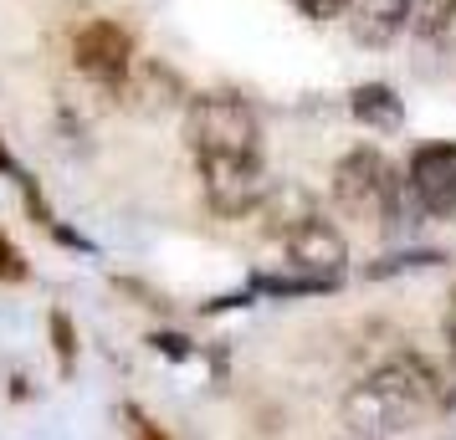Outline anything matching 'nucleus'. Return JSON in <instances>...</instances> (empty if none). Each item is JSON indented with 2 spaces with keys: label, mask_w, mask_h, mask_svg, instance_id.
Wrapping results in <instances>:
<instances>
[{
  "label": "nucleus",
  "mask_w": 456,
  "mask_h": 440,
  "mask_svg": "<svg viewBox=\"0 0 456 440\" xmlns=\"http://www.w3.org/2000/svg\"><path fill=\"white\" fill-rule=\"evenodd\" d=\"M431 399H436L431 369L420 358H390L374 374H364L359 384H349L338 415H344V430L354 440H390L400 430L420 425Z\"/></svg>",
  "instance_id": "nucleus-1"
},
{
  "label": "nucleus",
  "mask_w": 456,
  "mask_h": 440,
  "mask_svg": "<svg viewBox=\"0 0 456 440\" xmlns=\"http://www.w3.org/2000/svg\"><path fill=\"white\" fill-rule=\"evenodd\" d=\"M185 144L195 159H206V154H262V124L241 98L200 92L185 108Z\"/></svg>",
  "instance_id": "nucleus-2"
},
{
  "label": "nucleus",
  "mask_w": 456,
  "mask_h": 440,
  "mask_svg": "<svg viewBox=\"0 0 456 440\" xmlns=\"http://www.w3.org/2000/svg\"><path fill=\"white\" fill-rule=\"evenodd\" d=\"M195 169H200V189H206L210 210H221V215H256L272 189L262 154H206V159H195Z\"/></svg>",
  "instance_id": "nucleus-3"
},
{
  "label": "nucleus",
  "mask_w": 456,
  "mask_h": 440,
  "mask_svg": "<svg viewBox=\"0 0 456 440\" xmlns=\"http://www.w3.org/2000/svg\"><path fill=\"white\" fill-rule=\"evenodd\" d=\"M390 180H395V164L379 154V148L359 144L349 148L338 164H333V205L344 210V215H374L379 220V210H385V195H390Z\"/></svg>",
  "instance_id": "nucleus-4"
},
{
  "label": "nucleus",
  "mask_w": 456,
  "mask_h": 440,
  "mask_svg": "<svg viewBox=\"0 0 456 440\" xmlns=\"http://www.w3.org/2000/svg\"><path fill=\"white\" fill-rule=\"evenodd\" d=\"M282 246H288L292 272H303L308 282H318V287H333L338 276L349 272V241H344V231H338L333 220H323V215H313L308 226H297Z\"/></svg>",
  "instance_id": "nucleus-5"
},
{
  "label": "nucleus",
  "mask_w": 456,
  "mask_h": 440,
  "mask_svg": "<svg viewBox=\"0 0 456 440\" xmlns=\"http://www.w3.org/2000/svg\"><path fill=\"white\" fill-rule=\"evenodd\" d=\"M405 180H411L415 200L420 210L431 215V220H446L456 215V144H420L411 148V159H405Z\"/></svg>",
  "instance_id": "nucleus-6"
},
{
  "label": "nucleus",
  "mask_w": 456,
  "mask_h": 440,
  "mask_svg": "<svg viewBox=\"0 0 456 440\" xmlns=\"http://www.w3.org/2000/svg\"><path fill=\"white\" fill-rule=\"evenodd\" d=\"M77 67H83L93 83L103 87H128V77H134V42H128V31L118 21H93L77 31Z\"/></svg>",
  "instance_id": "nucleus-7"
},
{
  "label": "nucleus",
  "mask_w": 456,
  "mask_h": 440,
  "mask_svg": "<svg viewBox=\"0 0 456 440\" xmlns=\"http://www.w3.org/2000/svg\"><path fill=\"white\" fill-rule=\"evenodd\" d=\"M405 11H411V0H349L344 21L359 46H390L405 31Z\"/></svg>",
  "instance_id": "nucleus-8"
},
{
  "label": "nucleus",
  "mask_w": 456,
  "mask_h": 440,
  "mask_svg": "<svg viewBox=\"0 0 456 440\" xmlns=\"http://www.w3.org/2000/svg\"><path fill=\"white\" fill-rule=\"evenodd\" d=\"M256 215L267 220L272 236H282V241H288L297 226H308L313 215H323V210H318V200H313L308 185H297V180H272L267 200H262V210H256Z\"/></svg>",
  "instance_id": "nucleus-9"
},
{
  "label": "nucleus",
  "mask_w": 456,
  "mask_h": 440,
  "mask_svg": "<svg viewBox=\"0 0 456 440\" xmlns=\"http://www.w3.org/2000/svg\"><path fill=\"white\" fill-rule=\"evenodd\" d=\"M128 92L139 98L144 113H165V108H190V92L180 83V72L165 62H139L134 77H128Z\"/></svg>",
  "instance_id": "nucleus-10"
},
{
  "label": "nucleus",
  "mask_w": 456,
  "mask_h": 440,
  "mask_svg": "<svg viewBox=\"0 0 456 440\" xmlns=\"http://www.w3.org/2000/svg\"><path fill=\"white\" fill-rule=\"evenodd\" d=\"M349 113H354L364 128H400V118H405V103L395 98V87L364 83V87H354Z\"/></svg>",
  "instance_id": "nucleus-11"
},
{
  "label": "nucleus",
  "mask_w": 456,
  "mask_h": 440,
  "mask_svg": "<svg viewBox=\"0 0 456 440\" xmlns=\"http://www.w3.org/2000/svg\"><path fill=\"white\" fill-rule=\"evenodd\" d=\"M456 26V0H411L405 11V31L415 42H446Z\"/></svg>",
  "instance_id": "nucleus-12"
},
{
  "label": "nucleus",
  "mask_w": 456,
  "mask_h": 440,
  "mask_svg": "<svg viewBox=\"0 0 456 440\" xmlns=\"http://www.w3.org/2000/svg\"><path fill=\"white\" fill-rule=\"evenodd\" d=\"M308 21H333V16H344L349 11V0H292Z\"/></svg>",
  "instance_id": "nucleus-13"
},
{
  "label": "nucleus",
  "mask_w": 456,
  "mask_h": 440,
  "mask_svg": "<svg viewBox=\"0 0 456 440\" xmlns=\"http://www.w3.org/2000/svg\"><path fill=\"white\" fill-rule=\"evenodd\" d=\"M0 282H26V261L5 236H0Z\"/></svg>",
  "instance_id": "nucleus-14"
},
{
  "label": "nucleus",
  "mask_w": 456,
  "mask_h": 440,
  "mask_svg": "<svg viewBox=\"0 0 456 440\" xmlns=\"http://www.w3.org/2000/svg\"><path fill=\"white\" fill-rule=\"evenodd\" d=\"M52 333H57V354H62V369H72V323L62 313H52Z\"/></svg>",
  "instance_id": "nucleus-15"
},
{
  "label": "nucleus",
  "mask_w": 456,
  "mask_h": 440,
  "mask_svg": "<svg viewBox=\"0 0 456 440\" xmlns=\"http://www.w3.org/2000/svg\"><path fill=\"white\" fill-rule=\"evenodd\" d=\"M0 169H5V174H11V169H16V164H11V154H5V144H0Z\"/></svg>",
  "instance_id": "nucleus-16"
},
{
  "label": "nucleus",
  "mask_w": 456,
  "mask_h": 440,
  "mask_svg": "<svg viewBox=\"0 0 456 440\" xmlns=\"http://www.w3.org/2000/svg\"><path fill=\"white\" fill-rule=\"evenodd\" d=\"M349 440H354V436H349Z\"/></svg>",
  "instance_id": "nucleus-17"
}]
</instances>
